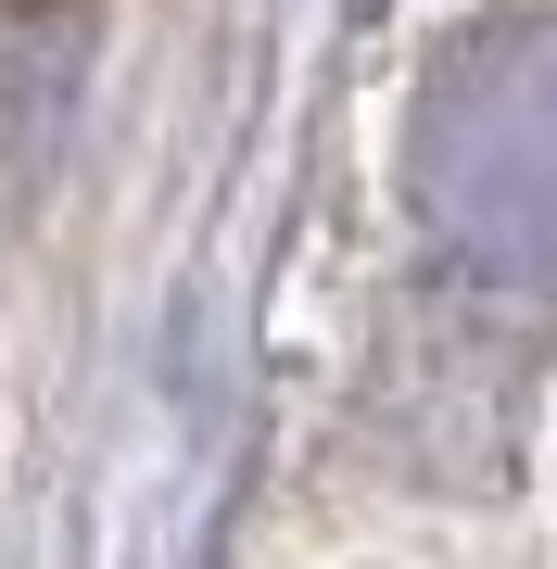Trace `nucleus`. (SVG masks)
I'll return each mask as SVG.
<instances>
[{
	"label": "nucleus",
	"mask_w": 557,
	"mask_h": 569,
	"mask_svg": "<svg viewBox=\"0 0 557 569\" xmlns=\"http://www.w3.org/2000/svg\"><path fill=\"white\" fill-rule=\"evenodd\" d=\"M406 203L456 266L557 291V13H495L418 77Z\"/></svg>",
	"instance_id": "obj_1"
}]
</instances>
